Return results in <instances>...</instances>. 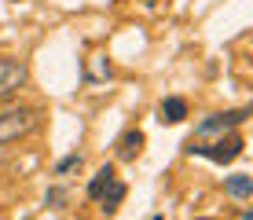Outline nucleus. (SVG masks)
Instances as JSON below:
<instances>
[{"label":"nucleus","instance_id":"nucleus-1","mask_svg":"<svg viewBox=\"0 0 253 220\" xmlns=\"http://www.w3.org/2000/svg\"><path fill=\"white\" fill-rule=\"evenodd\" d=\"M37 121H41V110H33V107H7V110H0V147L30 136V132L37 129Z\"/></svg>","mask_w":253,"mask_h":220},{"label":"nucleus","instance_id":"nucleus-2","mask_svg":"<svg viewBox=\"0 0 253 220\" xmlns=\"http://www.w3.org/2000/svg\"><path fill=\"white\" fill-rule=\"evenodd\" d=\"M26 66L22 63H15V59H0V99L4 95H11V92H19V88L26 85Z\"/></svg>","mask_w":253,"mask_h":220},{"label":"nucleus","instance_id":"nucleus-3","mask_svg":"<svg viewBox=\"0 0 253 220\" xmlns=\"http://www.w3.org/2000/svg\"><path fill=\"white\" fill-rule=\"evenodd\" d=\"M239 154H242V139L239 136L216 139V143L206 151V158H213V162H231V158H239Z\"/></svg>","mask_w":253,"mask_h":220},{"label":"nucleus","instance_id":"nucleus-4","mask_svg":"<svg viewBox=\"0 0 253 220\" xmlns=\"http://www.w3.org/2000/svg\"><path fill=\"white\" fill-rule=\"evenodd\" d=\"M158 114H162V121H169V125H180V121L187 118V103L172 95V99H165V103H162V110H158Z\"/></svg>","mask_w":253,"mask_h":220},{"label":"nucleus","instance_id":"nucleus-5","mask_svg":"<svg viewBox=\"0 0 253 220\" xmlns=\"http://www.w3.org/2000/svg\"><path fill=\"white\" fill-rule=\"evenodd\" d=\"M224 187H228V195H235V198H250L253 195V180L250 176H228V183H224Z\"/></svg>","mask_w":253,"mask_h":220},{"label":"nucleus","instance_id":"nucleus-6","mask_svg":"<svg viewBox=\"0 0 253 220\" xmlns=\"http://www.w3.org/2000/svg\"><path fill=\"white\" fill-rule=\"evenodd\" d=\"M125 198V183H118V180H110L107 187H103V195H99V202H103V209H118V202Z\"/></svg>","mask_w":253,"mask_h":220},{"label":"nucleus","instance_id":"nucleus-7","mask_svg":"<svg viewBox=\"0 0 253 220\" xmlns=\"http://www.w3.org/2000/svg\"><path fill=\"white\" fill-rule=\"evenodd\" d=\"M139 147H143V132H139V129L125 132V139H121V158H136Z\"/></svg>","mask_w":253,"mask_h":220},{"label":"nucleus","instance_id":"nucleus-8","mask_svg":"<svg viewBox=\"0 0 253 220\" xmlns=\"http://www.w3.org/2000/svg\"><path fill=\"white\" fill-rule=\"evenodd\" d=\"M110 180H114V169H110V165H103V169L95 173V180L88 183V198H99V195H103V187H107Z\"/></svg>","mask_w":253,"mask_h":220},{"label":"nucleus","instance_id":"nucleus-9","mask_svg":"<svg viewBox=\"0 0 253 220\" xmlns=\"http://www.w3.org/2000/svg\"><path fill=\"white\" fill-rule=\"evenodd\" d=\"M77 165H81V154H70V158H63V162L55 165V173L63 176V173H70V169H77Z\"/></svg>","mask_w":253,"mask_h":220}]
</instances>
